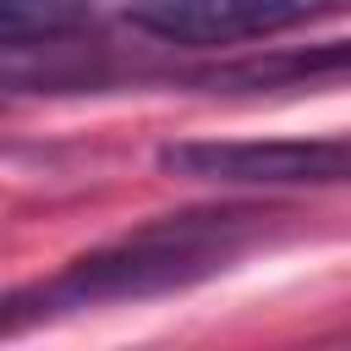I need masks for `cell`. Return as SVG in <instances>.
I'll use <instances>...</instances> for the list:
<instances>
[{"instance_id": "cell-5", "label": "cell", "mask_w": 351, "mask_h": 351, "mask_svg": "<svg viewBox=\"0 0 351 351\" xmlns=\"http://www.w3.org/2000/svg\"><path fill=\"white\" fill-rule=\"evenodd\" d=\"M93 27H99L93 0H0V55L93 38Z\"/></svg>"}, {"instance_id": "cell-2", "label": "cell", "mask_w": 351, "mask_h": 351, "mask_svg": "<svg viewBox=\"0 0 351 351\" xmlns=\"http://www.w3.org/2000/svg\"><path fill=\"white\" fill-rule=\"evenodd\" d=\"M154 159L176 181L230 192L351 186V137H192L165 143Z\"/></svg>"}, {"instance_id": "cell-4", "label": "cell", "mask_w": 351, "mask_h": 351, "mask_svg": "<svg viewBox=\"0 0 351 351\" xmlns=\"http://www.w3.org/2000/svg\"><path fill=\"white\" fill-rule=\"evenodd\" d=\"M176 88H203V93H313L351 82V38H324V44H274L258 55H230L208 60L197 71H165Z\"/></svg>"}, {"instance_id": "cell-1", "label": "cell", "mask_w": 351, "mask_h": 351, "mask_svg": "<svg viewBox=\"0 0 351 351\" xmlns=\"http://www.w3.org/2000/svg\"><path fill=\"white\" fill-rule=\"evenodd\" d=\"M285 230H291V214L258 208V203H214V208H181V214L143 219L137 230L77 252L60 274H49L27 291H11L5 335H22L33 318L181 296V291L236 269L252 247H263Z\"/></svg>"}, {"instance_id": "cell-3", "label": "cell", "mask_w": 351, "mask_h": 351, "mask_svg": "<svg viewBox=\"0 0 351 351\" xmlns=\"http://www.w3.org/2000/svg\"><path fill=\"white\" fill-rule=\"evenodd\" d=\"M351 11V0H132L126 22L170 49H236Z\"/></svg>"}]
</instances>
